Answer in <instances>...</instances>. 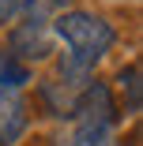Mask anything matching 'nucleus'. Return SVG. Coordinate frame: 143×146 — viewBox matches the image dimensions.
Wrapping results in <instances>:
<instances>
[{
	"instance_id": "obj_1",
	"label": "nucleus",
	"mask_w": 143,
	"mask_h": 146,
	"mask_svg": "<svg viewBox=\"0 0 143 146\" xmlns=\"http://www.w3.org/2000/svg\"><path fill=\"white\" fill-rule=\"evenodd\" d=\"M56 38L72 49V52H68L72 60H79L83 68L94 71V64L109 52V45H113V38H117V34H113V26H109L105 19L72 8L68 15L56 19Z\"/></svg>"
},
{
	"instance_id": "obj_2",
	"label": "nucleus",
	"mask_w": 143,
	"mask_h": 146,
	"mask_svg": "<svg viewBox=\"0 0 143 146\" xmlns=\"http://www.w3.org/2000/svg\"><path fill=\"white\" fill-rule=\"evenodd\" d=\"M72 116L79 124H94V127H113L121 116V105L113 101V90L105 82H91L75 94V105H72Z\"/></svg>"
},
{
	"instance_id": "obj_3",
	"label": "nucleus",
	"mask_w": 143,
	"mask_h": 146,
	"mask_svg": "<svg viewBox=\"0 0 143 146\" xmlns=\"http://www.w3.org/2000/svg\"><path fill=\"white\" fill-rule=\"evenodd\" d=\"M8 52L15 56L19 64H38L53 52V30L42 23H19L15 30L8 34Z\"/></svg>"
},
{
	"instance_id": "obj_4",
	"label": "nucleus",
	"mask_w": 143,
	"mask_h": 146,
	"mask_svg": "<svg viewBox=\"0 0 143 146\" xmlns=\"http://www.w3.org/2000/svg\"><path fill=\"white\" fill-rule=\"evenodd\" d=\"M26 131V101L11 90H0V146H11Z\"/></svg>"
},
{
	"instance_id": "obj_5",
	"label": "nucleus",
	"mask_w": 143,
	"mask_h": 146,
	"mask_svg": "<svg viewBox=\"0 0 143 146\" xmlns=\"http://www.w3.org/2000/svg\"><path fill=\"white\" fill-rule=\"evenodd\" d=\"M38 98L45 105L49 116H72V105H75V90H68L64 82H56V79H45L38 86Z\"/></svg>"
},
{
	"instance_id": "obj_6",
	"label": "nucleus",
	"mask_w": 143,
	"mask_h": 146,
	"mask_svg": "<svg viewBox=\"0 0 143 146\" xmlns=\"http://www.w3.org/2000/svg\"><path fill=\"white\" fill-rule=\"evenodd\" d=\"M139 79H143L139 75V64H128V68L117 71V94L124 101V112H132V116L143 109V82Z\"/></svg>"
},
{
	"instance_id": "obj_7",
	"label": "nucleus",
	"mask_w": 143,
	"mask_h": 146,
	"mask_svg": "<svg viewBox=\"0 0 143 146\" xmlns=\"http://www.w3.org/2000/svg\"><path fill=\"white\" fill-rule=\"evenodd\" d=\"M72 4H75V0H19L26 23H42V26L45 23H56L60 15H68Z\"/></svg>"
},
{
	"instance_id": "obj_8",
	"label": "nucleus",
	"mask_w": 143,
	"mask_h": 146,
	"mask_svg": "<svg viewBox=\"0 0 143 146\" xmlns=\"http://www.w3.org/2000/svg\"><path fill=\"white\" fill-rule=\"evenodd\" d=\"M23 82H30V68L26 64H19L11 52H4L0 49V86H23Z\"/></svg>"
},
{
	"instance_id": "obj_9",
	"label": "nucleus",
	"mask_w": 143,
	"mask_h": 146,
	"mask_svg": "<svg viewBox=\"0 0 143 146\" xmlns=\"http://www.w3.org/2000/svg\"><path fill=\"white\" fill-rule=\"evenodd\" d=\"M72 146H117V135L113 127H94V124H79Z\"/></svg>"
},
{
	"instance_id": "obj_10",
	"label": "nucleus",
	"mask_w": 143,
	"mask_h": 146,
	"mask_svg": "<svg viewBox=\"0 0 143 146\" xmlns=\"http://www.w3.org/2000/svg\"><path fill=\"white\" fill-rule=\"evenodd\" d=\"M15 11H19V0H0V26H4Z\"/></svg>"
},
{
	"instance_id": "obj_11",
	"label": "nucleus",
	"mask_w": 143,
	"mask_h": 146,
	"mask_svg": "<svg viewBox=\"0 0 143 146\" xmlns=\"http://www.w3.org/2000/svg\"><path fill=\"white\" fill-rule=\"evenodd\" d=\"M132 146H136V142H132Z\"/></svg>"
}]
</instances>
